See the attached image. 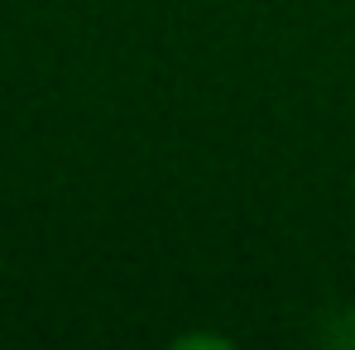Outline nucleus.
<instances>
[{"instance_id":"1","label":"nucleus","mask_w":355,"mask_h":350,"mask_svg":"<svg viewBox=\"0 0 355 350\" xmlns=\"http://www.w3.org/2000/svg\"><path fill=\"white\" fill-rule=\"evenodd\" d=\"M173 346L178 350H187V346H216V350H226L231 341H226V336H178Z\"/></svg>"}]
</instances>
